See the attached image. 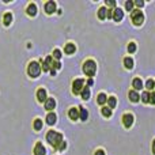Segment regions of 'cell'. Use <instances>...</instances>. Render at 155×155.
Here are the masks:
<instances>
[{
  "mask_svg": "<svg viewBox=\"0 0 155 155\" xmlns=\"http://www.w3.org/2000/svg\"><path fill=\"white\" fill-rule=\"evenodd\" d=\"M46 140H48V143L53 148H57L60 143L63 142V135L56 131H49L48 134H46Z\"/></svg>",
  "mask_w": 155,
  "mask_h": 155,
  "instance_id": "6da1fadb",
  "label": "cell"
},
{
  "mask_svg": "<svg viewBox=\"0 0 155 155\" xmlns=\"http://www.w3.org/2000/svg\"><path fill=\"white\" fill-rule=\"evenodd\" d=\"M106 101H107V95H106V94H105V93H99L98 97H97V102H98V105L104 106Z\"/></svg>",
  "mask_w": 155,
  "mask_h": 155,
  "instance_id": "e0dca14e",
  "label": "cell"
},
{
  "mask_svg": "<svg viewBox=\"0 0 155 155\" xmlns=\"http://www.w3.org/2000/svg\"><path fill=\"white\" fill-rule=\"evenodd\" d=\"M140 98H142V101L144 102V104H148V102H150V93H148V91H144Z\"/></svg>",
  "mask_w": 155,
  "mask_h": 155,
  "instance_id": "4316f807",
  "label": "cell"
},
{
  "mask_svg": "<svg viewBox=\"0 0 155 155\" xmlns=\"http://www.w3.org/2000/svg\"><path fill=\"white\" fill-rule=\"evenodd\" d=\"M57 121V116L54 114L53 112H49L48 116H46V123H48V125H54Z\"/></svg>",
  "mask_w": 155,
  "mask_h": 155,
  "instance_id": "7c38bea8",
  "label": "cell"
},
{
  "mask_svg": "<svg viewBox=\"0 0 155 155\" xmlns=\"http://www.w3.org/2000/svg\"><path fill=\"white\" fill-rule=\"evenodd\" d=\"M45 154H46V150L42 146V143H37L34 146V155H45Z\"/></svg>",
  "mask_w": 155,
  "mask_h": 155,
  "instance_id": "30bf717a",
  "label": "cell"
},
{
  "mask_svg": "<svg viewBox=\"0 0 155 155\" xmlns=\"http://www.w3.org/2000/svg\"><path fill=\"white\" fill-rule=\"evenodd\" d=\"M27 74L31 78H38L41 74V64L37 61H31L27 67Z\"/></svg>",
  "mask_w": 155,
  "mask_h": 155,
  "instance_id": "3957f363",
  "label": "cell"
},
{
  "mask_svg": "<svg viewBox=\"0 0 155 155\" xmlns=\"http://www.w3.org/2000/svg\"><path fill=\"white\" fill-rule=\"evenodd\" d=\"M123 124L125 128H131L132 124H134V116L131 113H127V114L123 116Z\"/></svg>",
  "mask_w": 155,
  "mask_h": 155,
  "instance_id": "8992f818",
  "label": "cell"
},
{
  "mask_svg": "<svg viewBox=\"0 0 155 155\" xmlns=\"http://www.w3.org/2000/svg\"><path fill=\"white\" fill-rule=\"evenodd\" d=\"M37 99H38V102H45L46 99H48L45 88H38L37 90Z\"/></svg>",
  "mask_w": 155,
  "mask_h": 155,
  "instance_id": "9c48e42d",
  "label": "cell"
},
{
  "mask_svg": "<svg viewBox=\"0 0 155 155\" xmlns=\"http://www.w3.org/2000/svg\"><path fill=\"white\" fill-rule=\"evenodd\" d=\"M134 4L137 5V7H143V5H144V2H143V0H136V2H134Z\"/></svg>",
  "mask_w": 155,
  "mask_h": 155,
  "instance_id": "836d02e7",
  "label": "cell"
},
{
  "mask_svg": "<svg viewBox=\"0 0 155 155\" xmlns=\"http://www.w3.org/2000/svg\"><path fill=\"white\" fill-rule=\"evenodd\" d=\"M153 153L155 155V139H154V142H153Z\"/></svg>",
  "mask_w": 155,
  "mask_h": 155,
  "instance_id": "f35d334b",
  "label": "cell"
},
{
  "mask_svg": "<svg viewBox=\"0 0 155 155\" xmlns=\"http://www.w3.org/2000/svg\"><path fill=\"white\" fill-rule=\"evenodd\" d=\"M83 72H84L87 76L93 78L94 75H95V72H97V64H95V61H94V60H91V59L86 60L84 64H83Z\"/></svg>",
  "mask_w": 155,
  "mask_h": 155,
  "instance_id": "7a4b0ae2",
  "label": "cell"
},
{
  "mask_svg": "<svg viewBox=\"0 0 155 155\" xmlns=\"http://www.w3.org/2000/svg\"><path fill=\"white\" fill-rule=\"evenodd\" d=\"M150 104L155 105V93H151L150 94Z\"/></svg>",
  "mask_w": 155,
  "mask_h": 155,
  "instance_id": "d590c367",
  "label": "cell"
},
{
  "mask_svg": "<svg viewBox=\"0 0 155 155\" xmlns=\"http://www.w3.org/2000/svg\"><path fill=\"white\" fill-rule=\"evenodd\" d=\"M106 4L110 5V7H113V8H116V0H107Z\"/></svg>",
  "mask_w": 155,
  "mask_h": 155,
  "instance_id": "e575fe53",
  "label": "cell"
},
{
  "mask_svg": "<svg viewBox=\"0 0 155 155\" xmlns=\"http://www.w3.org/2000/svg\"><path fill=\"white\" fill-rule=\"evenodd\" d=\"M65 147H67V143H65L64 140H63V142L60 143V144H59V147H57L56 150H57V151H63V150H65Z\"/></svg>",
  "mask_w": 155,
  "mask_h": 155,
  "instance_id": "d6a6232c",
  "label": "cell"
},
{
  "mask_svg": "<svg viewBox=\"0 0 155 155\" xmlns=\"http://www.w3.org/2000/svg\"><path fill=\"white\" fill-rule=\"evenodd\" d=\"M11 22H12V15H11L10 12H5L4 15H3V25H4V26H10Z\"/></svg>",
  "mask_w": 155,
  "mask_h": 155,
  "instance_id": "ac0fdd59",
  "label": "cell"
},
{
  "mask_svg": "<svg viewBox=\"0 0 155 155\" xmlns=\"http://www.w3.org/2000/svg\"><path fill=\"white\" fill-rule=\"evenodd\" d=\"M128 52H129V53H135V52H136V44H135V42H129L128 44Z\"/></svg>",
  "mask_w": 155,
  "mask_h": 155,
  "instance_id": "f1b7e54d",
  "label": "cell"
},
{
  "mask_svg": "<svg viewBox=\"0 0 155 155\" xmlns=\"http://www.w3.org/2000/svg\"><path fill=\"white\" fill-rule=\"evenodd\" d=\"M128 97H129V99H131V102H139L140 101V95L137 94V91H135V90L129 91Z\"/></svg>",
  "mask_w": 155,
  "mask_h": 155,
  "instance_id": "2e32d148",
  "label": "cell"
},
{
  "mask_svg": "<svg viewBox=\"0 0 155 155\" xmlns=\"http://www.w3.org/2000/svg\"><path fill=\"white\" fill-rule=\"evenodd\" d=\"M154 80H151V79H148L147 82H146V88H147V90H153L154 88Z\"/></svg>",
  "mask_w": 155,
  "mask_h": 155,
  "instance_id": "4dcf8cb0",
  "label": "cell"
},
{
  "mask_svg": "<svg viewBox=\"0 0 155 155\" xmlns=\"http://www.w3.org/2000/svg\"><path fill=\"white\" fill-rule=\"evenodd\" d=\"M54 11H56V3L53 2V0H49V2L45 3V12L46 14H53Z\"/></svg>",
  "mask_w": 155,
  "mask_h": 155,
  "instance_id": "ba28073f",
  "label": "cell"
},
{
  "mask_svg": "<svg viewBox=\"0 0 155 155\" xmlns=\"http://www.w3.org/2000/svg\"><path fill=\"white\" fill-rule=\"evenodd\" d=\"M60 67H61V63H60V61H53V63H52L51 70H54V71H56V70H59Z\"/></svg>",
  "mask_w": 155,
  "mask_h": 155,
  "instance_id": "1f68e13d",
  "label": "cell"
},
{
  "mask_svg": "<svg viewBox=\"0 0 155 155\" xmlns=\"http://www.w3.org/2000/svg\"><path fill=\"white\" fill-rule=\"evenodd\" d=\"M75 51H76V46H75V44H72V42H68V44H65V48H64V52L67 54H74L75 53Z\"/></svg>",
  "mask_w": 155,
  "mask_h": 155,
  "instance_id": "9a60e30c",
  "label": "cell"
},
{
  "mask_svg": "<svg viewBox=\"0 0 155 155\" xmlns=\"http://www.w3.org/2000/svg\"><path fill=\"white\" fill-rule=\"evenodd\" d=\"M131 19L135 26H140V25H143V22H144V15H143V12L140 10H134L131 14Z\"/></svg>",
  "mask_w": 155,
  "mask_h": 155,
  "instance_id": "277c9868",
  "label": "cell"
},
{
  "mask_svg": "<svg viewBox=\"0 0 155 155\" xmlns=\"http://www.w3.org/2000/svg\"><path fill=\"white\" fill-rule=\"evenodd\" d=\"M124 65H125L127 70H132V68H134V60H132L131 57H125V59H124Z\"/></svg>",
  "mask_w": 155,
  "mask_h": 155,
  "instance_id": "603a6c76",
  "label": "cell"
},
{
  "mask_svg": "<svg viewBox=\"0 0 155 155\" xmlns=\"http://www.w3.org/2000/svg\"><path fill=\"white\" fill-rule=\"evenodd\" d=\"M106 14H107V8L106 7H101L98 10V18L104 21V19H106Z\"/></svg>",
  "mask_w": 155,
  "mask_h": 155,
  "instance_id": "cb8c5ba5",
  "label": "cell"
},
{
  "mask_svg": "<svg viewBox=\"0 0 155 155\" xmlns=\"http://www.w3.org/2000/svg\"><path fill=\"white\" fill-rule=\"evenodd\" d=\"M134 2H132V0H127L125 2V10L127 11H132V8H134Z\"/></svg>",
  "mask_w": 155,
  "mask_h": 155,
  "instance_id": "f546056e",
  "label": "cell"
},
{
  "mask_svg": "<svg viewBox=\"0 0 155 155\" xmlns=\"http://www.w3.org/2000/svg\"><path fill=\"white\" fill-rule=\"evenodd\" d=\"M27 14H29L30 16H34L35 14H37V5H35L34 3L27 5Z\"/></svg>",
  "mask_w": 155,
  "mask_h": 155,
  "instance_id": "d6986e66",
  "label": "cell"
},
{
  "mask_svg": "<svg viewBox=\"0 0 155 155\" xmlns=\"http://www.w3.org/2000/svg\"><path fill=\"white\" fill-rule=\"evenodd\" d=\"M123 16H124V11L121 10V8H113V15H112V19L114 22H120L121 19H123Z\"/></svg>",
  "mask_w": 155,
  "mask_h": 155,
  "instance_id": "52a82bcc",
  "label": "cell"
},
{
  "mask_svg": "<svg viewBox=\"0 0 155 155\" xmlns=\"http://www.w3.org/2000/svg\"><path fill=\"white\" fill-rule=\"evenodd\" d=\"M68 117H70L71 120L76 121L78 118H79V110H78L76 107H71V109L68 110Z\"/></svg>",
  "mask_w": 155,
  "mask_h": 155,
  "instance_id": "4fadbf2b",
  "label": "cell"
},
{
  "mask_svg": "<svg viewBox=\"0 0 155 155\" xmlns=\"http://www.w3.org/2000/svg\"><path fill=\"white\" fill-rule=\"evenodd\" d=\"M94 155H105V151H104V150H97Z\"/></svg>",
  "mask_w": 155,
  "mask_h": 155,
  "instance_id": "74e56055",
  "label": "cell"
},
{
  "mask_svg": "<svg viewBox=\"0 0 155 155\" xmlns=\"http://www.w3.org/2000/svg\"><path fill=\"white\" fill-rule=\"evenodd\" d=\"M80 95H82V99H84V101H87L88 98H90V87H83L82 93H80Z\"/></svg>",
  "mask_w": 155,
  "mask_h": 155,
  "instance_id": "44dd1931",
  "label": "cell"
},
{
  "mask_svg": "<svg viewBox=\"0 0 155 155\" xmlns=\"http://www.w3.org/2000/svg\"><path fill=\"white\" fill-rule=\"evenodd\" d=\"M101 113H102L104 117H110V116H112V109H109L107 106H102Z\"/></svg>",
  "mask_w": 155,
  "mask_h": 155,
  "instance_id": "d4e9b609",
  "label": "cell"
},
{
  "mask_svg": "<svg viewBox=\"0 0 155 155\" xmlns=\"http://www.w3.org/2000/svg\"><path fill=\"white\" fill-rule=\"evenodd\" d=\"M44 104H45V109L48 110V112H52V110L54 109V106H56V101H54L53 98H48Z\"/></svg>",
  "mask_w": 155,
  "mask_h": 155,
  "instance_id": "8fae6325",
  "label": "cell"
},
{
  "mask_svg": "<svg viewBox=\"0 0 155 155\" xmlns=\"http://www.w3.org/2000/svg\"><path fill=\"white\" fill-rule=\"evenodd\" d=\"M132 87H134L135 91L142 90V88H143V82H142V79H139V78H135V79L132 80Z\"/></svg>",
  "mask_w": 155,
  "mask_h": 155,
  "instance_id": "5bb4252c",
  "label": "cell"
},
{
  "mask_svg": "<svg viewBox=\"0 0 155 155\" xmlns=\"http://www.w3.org/2000/svg\"><path fill=\"white\" fill-rule=\"evenodd\" d=\"M33 127H34L35 131H40V129L42 128V120H40V118L34 120V124H33Z\"/></svg>",
  "mask_w": 155,
  "mask_h": 155,
  "instance_id": "484cf974",
  "label": "cell"
},
{
  "mask_svg": "<svg viewBox=\"0 0 155 155\" xmlns=\"http://www.w3.org/2000/svg\"><path fill=\"white\" fill-rule=\"evenodd\" d=\"M93 84H94L93 78H88V80H87V87H90V86H93Z\"/></svg>",
  "mask_w": 155,
  "mask_h": 155,
  "instance_id": "8d00e7d4",
  "label": "cell"
},
{
  "mask_svg": "<svg viewBox=\"0 0 155 155\" xmlns=\"http://www.w3.org/2000/svg\"><path fill=\"white\" fill-rule=\"evenodd\" d=\"M154 88H155V83H154Z\"/></svg>",
  "mask_w": 155,
  "mask_h": 155,
  "instance_id": "ab89813d",
  "label": "cell"
},
{
  "mask_svg": "<svg viewBox=\"0 0 155 155\" xmlns=\"http://www.w3.org/2000/svg\"><path fill=\"white\" fill-rule=\"evenodd\" d=\"M52 56L56 59V61H60V59H61V51H60V49H54Z\"/></svg>",
  "mask_w": 155,
  "mask_h": 155,
  "instance_id": "83f0119b",
  "label": "cell"
},
{
  "mask_svg": "<svg viewBox=\"0 0 155 155\" xmlns=\"http://www.w3.org/2000/svg\"><path fill=\"white\" fill-rule=\"evenodd\" d=\"M107 107L109 109H114L116 105H117V99L114 98V97H107Z\"/></svg>",
  "mask_w": 155,
  "mask_h": 155,
  "instance_id": "ffe728a7",
  "label": "cell"
},
{
  "mask_svg": "<svg viewBox=\"0 0 155 155\" xmlns=\"http://www.w3.org/2000/svg\"><path fill=\"white\" fill-rule=\"evenodd\" d=\"M83 87H84V80L83 79H75L72 83V93L74 94H80L83 90Z\"/></svg>",
  "mask_w": 155,
  "mask_h": 155,
  "instance_id": "5b68a950",
  "label": "cell"
},
{
  "mask_svg": "<svg viewBox=\"0 0 155 155\" xmlns=\"http://www.w3.org/2000/svg\"><path fill=\"white\" fill-rule=\"evenodd\" d=\"M79 117L82 118V121H86L88 117V113H87V109L84 107H79Z\"/></svg>",
  "mask_w": 155,
  "mask_h": 155,
  "instance_id": "7402d4cb",
  "label": "cell"
}]
</instances>
